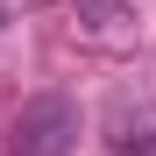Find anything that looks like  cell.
<instances>
[{
	"label": "cell",
	"mask_w": 156,
	"mask_h": 156,
	"mask_svg": "<svg viewBox=\"0 0 156 156\" xmlns=\"http://www.w3.org/2000/svg\"><path fill=\"white\" fill-rule=\"evenodd\" d=\"M71 142H78V107L71 99H29L21 121H14L7 156H71Z\"/></svg>",
	"instance_id": "1"
}]
</instances>
